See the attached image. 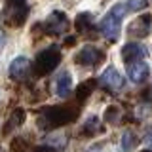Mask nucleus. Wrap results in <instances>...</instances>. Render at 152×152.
Wrapping results in <instances>:
<instances>
[{"mask_svg":"<svg viewBox=\"0 0 152 152\" xmlns=\"http://www.w3.org/2000/svg\"><path fill=\"white\" fill-rule=\"evenodd\" d=\"M42 27H44V32H46V34L59 36V34H65V32L69 31L70 21H69V17H66V13L55 10V12H51L50 15H48L46 23Z\"/></svg>","mask_w":152,"mask_h":152,"instance_id":"39448f33","label":"nucleus"},{"mask_svg":"<svg viewBox=\"0 0 152 152\" xmlns=\"http://www.w3.org/2000/svg\"><path fill=\"white\" fill-rule=\"evenodd\" d=\"M141 57H146V50L141 44H133V42H131V44H126L122 48L124 63L131 65V63H135V61H141Z\"/></svg>","mask_w":152,"mask_h":152,"instance_id":"9d476101","label":"nucleus"},{"mask_svg":"<svg viewBox=\"0 0 152 152\" xmlns=\"http://www.w3.org/2000/svg\"><path fill=\"white\" fill-rule=\"evenodd\" d=\"M74 61L82 66H97L104 61V51L95 46H84L78 53L74 55Z\"/></svg>","mask_w":152,"mask_h":152,"instance_id":"423d86ee","label":"nucleus"},{"mask_svg":"<svg viewBox=\"0 0 152 152\" xmlns=\"http://www.w3.org/2000/svg\"><path fill=\"white\" fill-rule=\"evenodd\" d=\"M95 86H97V82H95V80H86V82L80 84L78 89H76V97H78V101L88 99L89 95H91V91L95 89Z\"/></svg>","mask_w":152,"mask_h":152,"instance_id":"dca6fc26","label":"nucleus"},{"mask_svg":"<svg viewBox=\"0 0 152 152\" xmlns=\"http://www.w3.org/2000/svg\"><path fill=\"white\" fill-rule=\"evenodd\" d=\"M78 118V108L72 104L66 107H48L38 114V127L40 129H55L65 124H72Z\"/></svg>","mask_w":152,"mask_h":152,"instance_id":"f257e3e1","label":"nucleus"},{"mask_svg":"<svg viewBox=\"0 0 152 152\" xmlns=\"http://www.w3.org/2000/svg\"><path fill=\"white\" fill-rule=\"evenodd\" d=\"M101 131H103V127H101V122H99L97 116H89L82 126V133L88 137H93L95 133H101Z\"/></svg>","mask_w":152,"mask_h":152,"instance_id":"2eb2a0df","label":"nucleus"},{"mask_svg":"<svg viewBox=\"0 0 152 152\" xmlns=\"http://www.w3.org/2000/svg\"><path fill=\"white\" fill-rule=\"evenodd\" d=\"M150 27H152V15L150 13H142V15L135 17L127 25V34L133 38H146L150 34Z\"/></svg>","mask_w":152,"mask_h":152,"instance_id":"0eeeda50","label":"nucleus"},{"mask_svg":"<svg viewBox=\"0 0 152 152\" xmlns=\"http://www.w3.org/2000/svg\"><path fill=\"white\" fill-rule=\"evenodd\" d=\"M0 152H2V148H0Z\"/></svg>","mask_w":152,"mask_h":152,"instance_id":"5701e85b","label":"nucleus"},{"mask_svg":"<svg viewBox=\"0 0 152 152\" xmlns=\"http://www.w3.org/2000/svg\"><path fill=\"white\" fill-rule=\"evenodd\" d=\"M137 137H135V133L133 131H126L122 135V150H126V152H131L133 148L137 146Z\"/></svg>","mask_w":152,"mask_h":152,"instance_id":"f3484780","label":"nucleus"},{"mask_svg":"<svg viewBox=\"0 0 152 152\" xmlns=\"http://www.w3.org/2000/svg\"><path fill=\"white\" fill-rule=\"evenodd\" d=\"M120 118H122V110L118 107H108L104 110V120L108 124H120Z\"/></svg>","mask_w":152,"mask_h":152,"instance_id":"a211bd4d","label":"nucleus"},{"mask_svg":"<svg viewBox=\"0 0 152 152\" xmlns=\"http://www.w3.org/2000/svg\"><path fill=\"white\" fill-rule=\"evenodd\" d=\"M28 72H31V61L27 57H15L10 65V78L15 80V82H25L28 78Z\"/></svg>","mask_w":152,"mask_h":152,"instance_id":"1a4fd4ad","label":"nucleus"},{"mask_svg":"<svg viewBox=\"0 0 152 152\" xmlns=\"http://www.w3.org/2000/svg\"><path fill=\"white\" fill-rule=\"evenodd\" d=\"M146 0H127L126 2V8H127V12H141V10H145L146 8Z\"/></svg>","mask_w":152,"mask_h":152,"instance_id":"6ab92c4d","label":"nucleus"},{"mask_svg":"<svg viewBox=\"0 0 152 152\" xmlns=\"http://www.w3.org/2000/svg\"><path fill=\"white\" fill-rule=\"evenodd\" d=\"M127 76H129L131 82L142 84L146 80V76H148V65L145 61H135V63H131L127 66Z\"/></svg>","mask_w":152,"mask_h":152,"instance_id":"9b49d317","label":"nucleus"},{"mask_svg":"<svg viewBox=\"0 0 152 152\" xmlns=\"http://www.w3.org/2000/svg\"><path fill=\"white\" fill-rule=\"evenodd\" d=\"M70 89H72V76L69 72L59 74V78H57V82H55V93L59 95V97H66V95L70 93Z\"/></svg>","mask_w":152,"mask_h":152,"instance_id":"4468645a","label":"nucleus"},{"mask_svg":"<svg viewBox=\"0 0 152 152\" xmlns=\"http://www.w3.org/2000/svg\"><path fill=\"white\" fill-rule=\"evenodd\" d=\"M0 17H2L4 25L8 27H23L28 17L27 0H6Z\"/></svg>","mask_w":152,"mask_h":152,"instance_id":"20e7f679","label":"nucleus"},{"mask_svg":"<svg viewBox=\"0 0 152 152\" xmlns=\"http://www.w3.org/2000/svg\"><path fill=\"white\" fill-rule=\"evenodd\" d=\"M61 63V48L53 44L46 50H42L40 53L36 55L34 65H32V74L36 78H42V76H48L50 72H53L57 69V65Z\"/></svg>","mask_w":152,"mask_h":152,"instance_id":"f03ea898","label":"nucleus"},{"mask_svg":"<svg viewBox=\"0 0 152 152\" xmlns=\"http://www.w3.org/2000/svg\"><path fill=\"white\" fill-rule=\"evenodd\" d=\"M126 12H127L126 4H116V6L103 17L101 25H99V31H101V34L107 38L108 42H116L118 38H120V31H122L120 23H122V17L126 15Z\"/></svg>","mask_w":152,"mask_h":152,"instance_id":"7ed1b4c3","label":"nucleus"},{"mask_svg":"<svg viewBox=\"0 0 152 152\" xmlns=\"http://www.w3.org/2000/svg\"><path fill=\"white\" fill-rule=\"evenodd\" d=\"M99 84H101L103 88L110 89V91H118V89L124 88L126 80H124V76L118 72L114 66H108V69L101 74V78H99Z\"/></svg>","mask_w":152,"mask_h":152,"instance_id":"6e6552de","label":"nucleus"},{"mask_svg":"<svg viewBox=\"0 0 152 152\" xmlns=\"http://www.w3.org/2000/svg\"><path fill=\"white\" fill-rule=\"evenodd\" d=\"M141 152H150V150H141Z\"/></svg>","mask_w":152,"mask_h":152,"instance_id":"4be33fe9","label":"nucleus"},{"mask_svg":"<svg viewBox=\"0 0 152 152\" xmlns=\"http://www.w3.org/2000/svg\"><path fill=\"white\" fill-rule=\"evenodd\" d=\"M2 42H4V36H2V32H0V50H2Z\"/></svg>","mask_w":152,"mask_h":152,"instance_id":"412c9836","label":"nucleus"},{"mask_svg":"<svg viewBox=\"0 0 152 152\" xmlns=\"http://www.w3.org/2000/svg\"><path fill=\"white\" fill-rule=\"evenodd\" d=\"M25 116H27V114H25L23 108H15V110L12 112V116L8 118L6 126H4V129H2V135H10L13 129H17V127L25 122Z\"/></svg>","mask_w":152,"mask_h":152,"instance_id":"ddd939ff","label":"nucleus"},{"mask_svg":"<svg viewBox=\"0 0 152 152\" xmlns=\"http://www.w3.org/2000/svg\"><path fill=\"white\" fill-rule=\"evenodd\" d=\"M74 27L80 34H89V32L95 28L93 25V15L89 12H82L76 15V21H74Z\"/></svg>","mask_w":152,"mask_h":152,"instance_id":"f8f14e48","label":"nucleus"},{"mask_svg":"<svg viewBox=\"0 0 152 152\" xmlns=\"http://www.w3.org/2000/svg\"><path fill=\"white\" fill-rule=\"evenodd\" d=\"M145 142H148V145H152V129L146 131V135H145Z\"/></svg>","mask_w":152,"mask_h":152,"instance_id":"aec40b11","label":"nucleus"}]
</instances>
